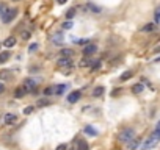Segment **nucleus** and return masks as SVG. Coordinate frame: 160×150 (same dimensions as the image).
I'll return each instance as SVG.
<instances>
[{
	"mask_svg": "<svg viewBox=\"0 0 160 150\" xmlns=\"http://www.w3.org/2000/svg\"><path fill=\"white\" fill-rule=\"evenodd\" d=\"M137 136H135V130L133 128H124L121 133H119V136H118V139H119V142H124V144H129L132 139H135Z\"/></svg>",
	"mask_w": 160,
	"mask_h": 150,
	"instance_id": "1",
	"label": "nucleus"
},
{
	"mask_svg": "<svg viewBox=\"0 0 160 150\" xmlns=\"http://www.w3.org/2000/svg\"><path fill=\"white\" fill-rule=\"evenodd\" d=\"M88 148H90L88 142H85V141H78V142H77V148H75V150H88Z\"/></svg>",
	"mask_w": 160,
	"mask_h": 150,
	"instance_id": "15",
	"label": "nucleus"
},
{
	"mask_svg": "<svg viewBox=\"0 0 160 150\" xmlns=\"http://www.w3.org/2000/svg\"><path fill=\"white\" fill-rule=\"evenodd\" d=\"M24 95H25V89H24V88H17V89L14 91V97L21 99V97H24Z\"/></svg>",
	"mask_w": 160,
	"mask_h": 150,
	"instance_id": "21",
	"label": "nucleus"
},
{
	"mask_svg": "<svg viewBox=\"0 0 160 150\" xmlns=\"http://www.w3.org/2000/svg\"><path fill=\"white\" fill-rule=\"evenodd\" d=\"M10 60V52H2L0 53V64H3Z\"/></svg>",
	"mask_w": 160,
	"mask_h": 150,
	"instance_id": "18",
	"label": "nucleus"
},
{
	"mask_svg": "<svg viewBox=\"0 0 160 150\" xmlns=\"http://www.w3.org/2000/svg\"><path fill=\"white\" fill-rule=\"evenodd\" d=\"M64 91H66V85H58L53 88V94H57V95H61Z\"/></svg>",
	"mask_w": 160,
	"mask_h": 150,
	"instance_id": "13",
	"label": "nucleus"
},
{
	"mask_svg": "<svg viewBox=\"0 0 160 150\" xmlns=\"http://www.w3.org/2000/svg\"><path fill=\"white\" fill-rule=\"evenodd\" d=\"M2 46H3V44H2V42H0V49H2Z\"/></svg>",
	"mask_w": 160,
	"mask_h": 150,
	"instance_id": "40",
	"label": "nucleus"
},
{
	"mask_svg": "<svg viewBox=\"0 0 160 150\" xmlns=\"http://www.w3.org/2000/svg\"><path fill=\"white\" fill-rule=\"evenodd\" d=\"M143 89H144V86H143L141 83H137V85H133V86H132V91L135 92V94H140V92H143Z\"/></svg>",
	"mask_w": 160,
	"mask_h": 150,
	"instance_id": "20",
	"label": "nucleus"
},
{
	"mask_svg": "<svg viewBox=\"0 0 160 150\" xmlns=\"http://www.w3.org/2000/svg\"><path fill=\"white\" fill-rule=\"evenodd\" d=\"M60 53H61V57H63V58H71L74 52H72L71 49H63V50H61Z\"/></svg>",
	"mask_w": 160,
	"mask_h": 150,
	"instance_id": "17",
	"label": "nucleus"
},
{
	"mask_svg": "<svg viewBox=\"0 0 160 150\" xmlns=\"http://www.w3.org/2000/svg\"><path fill=\"white\" fill-rule=\"evenodd\" d=\"M74 16H75V8H71V9H68V13H66V17H68V19L71 20Z\"/></svg>",
	"mask_w": 160,
	"mask_h": 150,
	"instance_id": "23",
	"label": "nucleus"
},
{
	"mask_svg": "<svg viewBox=\"0 0 160 150\" xmlns=\"http://www.w3.org/2000/svg\"><path fill=\"white\" fill-rule=\"evenodd\" d=\"M16 120H17V116L16 114H6L5 116V124L6 125H13Z\"/></svg>",
	"mask_w": 160,
	"mask_h": 150,
	"instance_id": "9",
	"label": "nucleus"
},
{
	"mask_svg": "<svg viewBox=\"0 0 160 150\" xmlns=\"http://www.w3.org/2000/svg\"><path fill=\"white\" fill-rule=\"evenodd\" d=\"M61 27H63V30H71V28H72V22H71V20H66Z\"/></svg>",
	"mask_w": 160,
	"mask_h": 150,
	"instance_id": "25",
	"label": "nucleus"
},
{
	"mask_svg": "<svg viewBox=\"0 0 160 150\" xmlns=\"http://www.w3.org/2000/svg\"><path fill=\"white\" fill-rule=\"evenodd\" d=\"M82 52H83L85 57H91V55H94V53L97 52V46H96V44H88Z\"/></svg>",
	"mask_w": 160,
	"mask_h": 150,
	"instance_id": "6",
	"label": "nucleus"
},
{
	"mask_svg": "<svg viewBox=\"0 0 160 150\" xmlns=\"http://www.w3.org/2000/svg\"><path fill=\"white\" fill-rule=\"evenodd\" d=\"M13 2H21V0H13Z\"/></svg>",
	"mask_w": 160,
	"mask_h": 150,
	"instance_id": "39",
	"label": "nucleus"
},
{
	"mask_svg": "<svg viewBox=\"0 0 160 150\" xmlns=\"http://www.w3.org/2000/svg\"><path fill=\"white\" fill-rule=\"evenodd\" d=\"M21 38H22L24 41H29V39H30V31H22V33H21Z\"/></svg>",
	"mask_w": 160,
	"mask_h": 150,
	"instance_id": "30",
	"label": "nucleus"
},
{
	"mask_svg": "<svg viewBox=\"0 0 160 150\" xmlns=\"http://www.w3.org/2000/svg\"><path fill=\"white\" fill-rule=\"evenodd\" d=\"M158 141H160V136L157 133H154L152 136H149V138L141 144V150H151V148H154L158 144Z\"/></svg>",
	"mask_w": 160,
	"mask_h": 150,
	"instance_id": "2",
	"label": "nucleus"
},
{
	"mask_svg": "<svg viewBox=\"0 0 160 150\" xmlns=\"http://www.w3.org/2000/svg\"><path fill=\"white\" fill-rule=\"evenodd\" d=\"M5 92V86H3V83H0V94H3Z\"/></svg>",
	"mask_w": 160,
	"mask_h": 150,
	"instance_id": "37",
	"label": "nucleus"
},
{
	"mask_svg": "<svg viewBox=\"0 0 160 150\" xmlns=\"http://www.w3.org/2000/svg\"><path fill=\"white\" fill-rule=\"evenodd\" d=\"M57 150H68V145H66V144H60L57 147Z\"/></svg>",
	"mask_w": 160,
	"mask_h": 150,
	"instance_id": "33",
	"label": "nucleus"
},
{
	"mask_svg": "<svg viewBox=\"0 0 160 150\" xmlns=\"http://www.w3.org/2000/svg\"><path fill=\"white\" fill-rule=\"evenodd\" d=\"M44 94H46V95H50V94H53V88H46V89H44Z\"/></svg>",
	"mask_w": 160,
	"mask_h": 150,
	"instance_id": "32",
	"label": "nucleus"
},
{
	"mask_svg": "<svg viewBox=\"0 0 160 150\" xmlns=\"http://www.w3.org/2000/svg\"><path fill=\"white\" fill-rule=\"evenodd\" d=\"M57 66L60 67V69H63V71H69V69H72V58H60L58 61H57Z\"/></svg>",
	"mask_w": 160,
	"mask_h": 150,
	"instance_id": "3",
	"label": "nucleus"
},
{
	"mask_svg": "<svg viewBox=\"0 0 160 150\" xmlns=\"http://www.w3.org/2000/svg\"><path fill=\"white\" fill-rule=\"evenodd\" d=\"M104 92H105V89L102 86H97V88H94V91H93V95H94V97H101Z\"/></svg>",
	"mask_w": 160,
	"mask_h": 150,
	"instance_id": "19",
	"label": "nucleus"
},
{
	"mask_svg": "<svg viewBox=\"0 0 160 150\" xmlns=\"http://www.w3.org/2000/svg\"><path fill=\"white\" fill-rule=\"evenodd\" d=\"M3 46H5V47H14V46H16V38H13V36H11V38H6V39L3 41Z\"/></svg>",
	"mask_w": 160,
	"mask_h": 150,
	"instance_id": "11",
	"label": "nucleus"
},
{
	"mask_svg": "<svg viewBox=\"0 0 160 150\" xmlns=\"http://www.w3.org/2000/svg\"><path fill=\"white\" fill-rule=\"evenodd\" d=\"M16 14H17V9H10V8H8V9L5 11V14L2 16V22H3V24H10L13 19L16 17Z\"/></svg>",
	"mask_w": 160,
	"mask_h": 150,
	"instance_id": "4",
	"label": "nucleus"
},
{
	"mask_svg": "<svg viewBox=\"0 0 160 150\" xmlns=\"http://www.w3.org/2000/svg\"><path fill=\"white\" fill-rule=\"evenodd\" d=\"M155 133L160 136V120H158V124H157V128H155Z\"/></svg>",
	"mask_w": 160,
	"mask_h": 150,
	"instance_id": "36",
	"label": "nucleus"
},
{
	"mask_svg": "<svg viewBox=\"0 0 160 150\" xmlns=\"http://www.w3.org/2000/svg\"><path fill=\"white\" fill-rule=\"evenodd\" d=\"M11 78V71L5 69V71H0V80H10Z\"/></svg>",
	"mask_w": 160,
	"mask_h": 150,
	"instance_id": "14",
	"label": "nucleus"
},
{
	"mask_svg": "<svg viewBox=\"0 0 160 150\" xmlns=\"http://www.w3.org/2000/svg\"><path fill=\"white\" fill-rule=\"evenodd\" d=\"M80 100V91H74V92H71L69 95H68V102L69 103H75V102H78Z\"/></svg>",
	"mask_w": 160,
	"mask_h": 150,
	"instance_id": "8",
	"label": "nucleus"
},
{
	"mask_svg": "<svg viewBox=\"0 0 160 150\" xmlns=\"http://www.w3.org/2000/svg\"><path fill=\"white\" fill-rule=\"evenodd\" d=\"M91 63H93V61L90 60V57H85L82 61L78 63V66H80V67H88V66H91Z\"/></svg>",
	"mask_w": 160,
	"mask_h": 150,
	"instance_id": "16",
	"label": "nucleus"
},
{
	"mask_svg": "<svg viewBox=\"0 0 160 150\" xmlns=\"http://www.w3.org/2000/svg\"><path fill=\"white\" fill-rule=\"evenodd\" d=\"M58 3H66V0H57Z\"/></svg>",
	"mask_w": 160,
	"mask_h": 150,
	"instance_id": "38",
	"label": "nucleus"
},
{
	"mask_svg": "<svg viewBox=\"0 0 160 150\" xmlns=\"http://www.w3.org/2000/svg\"><path fill=\"white\" fill-rule=\"evenodd\" d=\"M99 67H101V61H94V64H91V69H93V71L99 69Z\"/></svg>",
	"mask_w": 160,
	"mask_h": 150,
	"instance_id": "31",
	"label": "nucleus"
},
{
	"mask_svg": "<svg viewBox=\"0 0 160 150\" xmlns=\"http://www.w3.org/2000/svg\"><path fill=\"white\" fill-rule=\"evenodd\" d=\"M33 110H35V106H25L24 108V114H32Z\"/></svg>",
	"mask_w": 160,
	"mask_h": 150,
	"instance_id": "28",
	"label": "nucleus"
},
{
	"mask_svg": "<svg viewBox=\"0 0 160 150\" xmlns=\"http://www.w3.org/2000/svg\"><path fill=\"white\" fill-rule=\"evenodd\" d=\"M68 150H75V148H68Z\"/></svg>",
	"mask_w": 160,
	"mask_h": 150,
	"instance_id": "41",
	"label": "nucleus"
},
{
	"mask_svg": "<svg viewBox=\"0 0 160 150\" xmlns=\"http://www.w3.org/2000/svg\"><path fill=\"white\" fill-rule=\"evenodd\" d=\"M50 39H52V42H53V44H58V46H60V44H63V41H64V35L58 31V33L53 35Z\"/></svg>",
	"mask_w": 160,
	"mask_h": 150,
	"instance_id": "7",
	"label": "nucleus"
},
{
	"mask_svg": "<svg viewBox=\"0 0 160 150\" xmlns=\"http://www.w3.org/2000/svg\"><path fill=\"white\" fill-rule=\"evenodd\" d=\"M140 144H141V139H140V138H135V139H132L127 145H129V148H130V150H135V148H138V145H140Z\"/></svg>",
	"mask_w": 160,
	"mask_h": 150,
	"instance_id": "10",
	"label": "nucleus"
},
{
	"mask_svg": "<svg viewBox=\"0 0 160 150\" xmlns=\"http://www.w3.org/2000/svg\"><path fill=\"white\" fill-rule=\"evenodd\" d=\"M36 86H38V83L33 78H25L24 80V89H25V92H33L36 89Z\"/></svg>",
	"mask_w": 160,
	"mask_h": 150,
	"instance_id": "5",
	"label": "nucleus"
},
{
	"mask_svg": "<svg viewBox=\"0 0 160 150\" xmlns=\"http://www.w3.org/2000/svg\"><path fill=\"white\" fill-rule=\"evenodd\" d=\"M6 9H8V6H6L5 3H0V17L5 14V11H6Z\"/></svg>",
	"mask_w": 160,
	"mask_h": 150,
	"instance_id": "29",
	"label": "nucleus"
},
{
	"mask_svg": "<svg viewBox=\"0 0 160 150\" xmlns=\"http://www.w3.org/2000/svg\"><path fill=\"white\" fill-rule=\"evenodd\" d=\"M36 49H38V44H32V46L29 47V50H30V52H35Z\"/></svg>",
	"mask_w": 160,
	"mask_h": 150,
	"instance_id": "34",
	"label": "nucleus"
},
{
	"mask_svg": "<svg viewBox=\"0 0 160 150\" xmlns=\"http://www.w3.org/2000/svg\"><path fill=\"white\" fill-rule=\"evenodd\" d=\"M155 20H157V22H160V9H157V11H155Z\"/></svg>",
	"mask_w": 160,
	"mask_h": 150,
	"instance_id": "35",
	"label": "nucleus"
},
{
	"mask_svg": "<svg viewBox=\"0 0 160 150\" xmlns=\"http://www.w3.org/2000/svg\"><path fill=\"white\" fill-rule=\"evenodd\" d=\"M130 77H132V72H130V71H126V72H124V74L121 75V80L124 81V80H129Z\"/></svg>",
	"mask_w": 160,
	"mask_h": 150,
	"instance_id": "27",
	"label": "nucleus"
},
{
	"mask_svg": "<svg viewBox=\"0 0 160 150\" xmlns=\"http://www.w3.org/2000/svg\"><path fill=\"white\" fill-rule=\"evenodd\" d=\"M85 133H86V134H91V136H96V134H97V131L93 128V127H86V128H85Z\"/></svg>",
	"mask_w": 160,
	"mask_h": 150,
	"instance_id": "22",
	"label": "nucleus"
},
{
	"mask_svg": "<svg viewBox=\"0 0 160 150\" xmlns=\"http://www.w3.org/2000/svg\"><path fill=\"white\" fill-rule=\"evenodd\" d=\"M47 105H50V100L49 99H41L38 102V106H47Z\"/></svg>",
	"mask_w": 160,
	"mask_h": 150,
	"instance_id": "24",
	"label": "nucleus"
},
{
	"mask_svg": "<svg viewBox=\"0 0 160 150\" xmlns=\"http://www.w3.org/2000/svg\"><path fill=\"white\" fill-rule=\"evenodd\" d=\"M88 9H91L93 13H96V14H97V13H101V8L94 6V5H93V3H90V5H88Z\"/></svg>",
	"mask_w": 160,
	"mask_h": 150,
	"instance_id": "26",
	"label": "nucleus"
},
{
	"mask_svg": "<svg viewBox=\"0 0 160 150\" xmlns=\"http://www.w3.org/2000/svg\"><path fill=\"white\" fill-rule=\"evenodd\" d=\"M154 30H157V25H155V24H146L143 28H141V31H146V33L154 31Z\"/></svg>",
	"mask_w": 160,
	"mask_h": 150,
	"instance_id": "12",
	"label": "nucleus"
}]
</instances>
